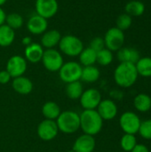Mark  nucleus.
Returning a JSON list of instances; mask_svg holds the SVG:
<instances>
[{
    "label": "nucleus",
    "instance_id": "nucleus-1",
    "mask_svg": "<svg viewBox=\"0 0 151 152\" xmlns=\"http://www.w3.org/2000/svg\"><path fill=\"white\" fill-rule=\"evenodd\" d=\"M139 77L135 64L131 62H120L114 70L115 83L122 88L132 87Z\"/></svg>",
    "mask_w": 151,
    "mask_h": 152
},
{
    "label": "nucleus",
    "instance_id": "nucleus-2",
    "mask_svg": "<svg viewBox=\"0 0 151 152\" xmlns=\"http://www.w3.org/2000/svg\"><path fill=\"white\" fill-rule=\"evenodd\" d=\"M103 127V119L96 110H84L80 114V129L89 135L98 134Z\"/></svg>",
    "mask_w": 151,
    "mask_h": 152
},
{
    "label": "nucleus",
    "instance_id": "nucleus-3",
    "mask_svg": "<svg viewBox=\"0 0 151 152\" xmlns=\"http://www.w3.org/2000/svg\"><path fill=\"white\" fill-rule=\"evenodd\" d=\"M55 121L59 132L65 134H75L80 129V115L74 110H65L61 112Z\"/></svg>",
    "mask_w": 151,
    "mask_h": 152
},
{
    "label": "nucleus",
    "instance_id": "nucleus-4",
    "mask_svg": "<svg viewBox=\"0 0 151 152\" xmlns=\"http://www.w3.org/2000/svg\"><path fill=\"white\" fill-rule=\"evenodd\" d=\"M58 46L60 52L68 57H77L85 48L82 40L74 35L61 37Z\"/></svg>",
    "mask_w": 151,
    "mask_h": 152
},
{
    "label": "nucleus",
    "instance_id": "nucleus-5",
    "mask_svg": "<svg viewBox=\"0 0 151 152\" xmlns=\"http://www.w3.org/2000/svg\"><path fill=\"white\" fill-rule=\"evenodd\" d=\"M83 67L77 61L64 62L60 69L59 76L62 82L69 84L75 81H79L81 78Z\"/></svg>",
    "mask_w": 151,
    "mask_h": 152
},
{
    "label": "nucleus",
    "instance_id": "nucleus-6",
    "mask_svg": "<svg viewBox=\"0 0 151 152\" xmlns=\"http://www.w3.org/2000/svg\"><path fill=\"white\" fill-rule=\"evenodd\" d=\"M141 123L140 117L133 111H125L119 117V126L124 134H138Z\"/></svg>",
    "mask_w": 151,
    "mask_h": 152
},
{
    "label": "nucleus",
    "instance_id": "nucleus-7",
    "mask_svg": "<svg viewBox=\"0 0 151 152\" xmlns=\"http://www.w3.org/2000/svg\"><path fill=\"white\" fill-rule=\"evenodd\" d=\"M44 67L51 72H57L60 70L64 63L63 56L60 51L55 48L45 49L41 60Z\"/></svg>",
    "mask_w": 151,
    "mask_h": 152
},
{
    "label": "nucleus",
    "instance_id": "nucleus-8",
    "mask_svg": "<svg viewBox=\"0 0 151 152\" xmlns=\"http://www.w3.org/2000/svg\"><path fill=\"white\" fill-rule=\"evenodd\" d=\"M103 39L105 48L110 50L111 52H117L124 46L125 37L124 31L120 30L117 27H113L107 30Z\"/></svg>",
    "mask_w": 151,
    "mask_h": 152
},
{
    "label": "nucleus",
    "instance_id": "nucleus-9",
    "mask_svg": "<svg viewBox=\"0 0 151 152\" xmlns=\"http://www.w3.org/2000/svg\"><path fill=\"white\" fill-rule=\"evenodd\" d=\"M38 137L44 142H50L56 138L59 134V129L55 120L44 119L42 120L36 128Z\"/></svg>",
    "mask_w": 151,
    "mask_h": 152
},
{
    "label": "nucleus",
    "instance_id": "nucleus-10",
    "mask_svg": "<svg viewBox=\"0 0 151 152\" xmlns=\"http://www.w3.org/2000/svg\"><path fill=\"white\" fill-rule=\"evenodd\" d=\"M28 68V61L20 55H13L7 61L5 70L12 78L23 76Z\"/></svg>",
    "mask_w": 151,
    "mask_h": 152
},
{
    "label": "nucleus",
    "instance_id": "nucleus-11",
    "mask_svg": "<svg viewBox=\"0 0 151 152\" xmlns=\"http://www.w3.org/2000/svg\"><path fill=\"white\" fill-rule=\"evenodd\" d=\"M101 100L102 97L101 92L95 88L86 89L79 98L80 104L84 110H96Z\"/></svg>",
    "mask_w": 151,
    "mask_h": 152
},
{
    "label": "nucleus",
    "instance_id": "nucleus-12",
    "mask_svg": "<svg viewBox=\"0 0 151 152\" xmlns=\"http://www.w3.org/2000/svg\"><path fill=\"white\" fill-rule=\"evenodd\" d=\"M36 13L48 20L56 15L59 10L57 0H36Z\"/></svg>",
    "mask_w": 151,
    "mask_h": 152
},
{
    "label": "nucleus",
    "instance_id": "nucleus-13",
    "mask_svg": "<svg viewBox=\"0 0 151 152\" xmlns=\"http://www.w3.org/2000/svg\"><path fill=\"white\" fill-rule=\"evenodd\" d=\"M97 112L101 116V118L106 121H109L114 119L118 113V108L117 103L111 99H104L101 100L100 104L96 109Z\"/></svg>",
    "mask_w": 151,
    "mask_h": 152
},
{
    "label": "nucleus",
    "instance_id": "nucleus-14",
    "mask_svg": "<svg viewBox=\"0 0 151 152\" xmlns=\"http://www.w3.org/2000/svg\"><path fill=\"white\" fill-rule=\"evenodd\" d=\"M28 31L32 35H42L48 28V21L42 16L35 13L32 14L27 20L26 24Z\"/></svg>",
    "mask_w": 151,
    "mask_h": 152
},
{
    "label": "nucleus",
    "instance_id": "nucleus-15",
    "mask_svg": "<svg viewBox=\"0 0 151 152\" xmlns=\"http://www.w3.org/2000/svg\"><path fill=\"white\" fill-rule=\"evenodd\" d=\"M96 147L94 136L83 134L74 142L72 150L75 152H93Z\"/></svg>",
    "mask_w": 151,
    "mask_h": 152
},
{
    "label": "nucleus",
    "instance_id": "nucleus-16",
    "mask_svg": "<svg viewBox=\"0 0 151 152\" xmlns=\"http://www.w3.org/2000/svg\"><path fill=\"white\" fill-rule=\"evenodd\" d=\"M44 47L38 43H31L29 45L25 47L24 58L28 62L37 63L41 61L44 54Z\"/></svg>",
    "mask_w": 151,
    "mask_h": 152
},
{
    "label": "nucleus",
    "instance_id": "nucleus-17",
    "mask_svg": "<svg viewBox=\"0 0 151 152\" xmlns=\"http://www.w3.org/2000/svg\"><path fill=\"white\" fill-rule=\"evenodd\" d=\"M12 87L14 92L21 95H27L30 94L33 90V83L32 81L24 76H20L18 77L12 78Z\"/></svg>",
    "mask_w": 151,
    "mask_h": 152
},
{
    "label": "nucleus",
    "instance_id": "nucleus-18",
    "mask_svg": "<svg viewBox=\"0 0 151 152\" xmlns=\"http://www.w3.org/2000/svg\"><path fill=\"white\" fill-rule=\"evenodd\" d=\"M41 40H40V45L45 48V49H52L55 48L61 38V33L56 30V29H51V30H46L44 34L41 35Z\"/></svg>",
    "mask_w": 151,
    "mask_h": 152
},
{
    "label": "nucleus",
    "instance_id": "nucleus-19",
    "mask_svg": "<svg viewBox=\"0 0 151 152\" xmlns=\"http://www.w3.org/2000/svg\"><path fill=\"white\" fill-rule=\"evenodd\" d=\"M117 58L119 62H131L135 64L141 58V54L135 48L123 46L117 52Z\"/></svg>",
    "mask_w": 151,
    "mask_h": 152
},
{
    "label": "nucleus",
    "instance_id": "nucleus-20",
    "mask_svg": "<svg viewBox=\"0 0 151 152\" xmlns=\"http://www.w3.org/2000/svg\"><path fill=\"white\" fill-rule=\"evenodd\" d=\"M134 109L141 113H146L151 110V97L145 93L138 94L133 99Z\"/></svg>",
    "mask_w": 151,
    "mask_h": 152
},
{
    "label": "nucleus",
    "instance_id": "nucleus-21",
    "mask_svg": "<svg viewBox=\"0 0 151 152\" xmlns=\"http://www.w3.org/2000/svg\"><path fill=\"white\" fill-rule=\"evenodd\" d=\"M100 77H101V71L97 67H95L94 65L86 66V67H83L82 69L80 80L88 84H93L97 82Z\"/></svg>",
    "mask_w": 151,
    "mask_h": 152
},
{
    "label": "nucleus",
    "instance_id": "nucleus-22",
    "mask_svg": "<svg viewBox=\"0 0 151 152\" xmlns=\"http://www.w3.org/2000/svg\"><path fill=\"white\" fill-rule=\"evenodd\" d=\"M41 110L44 118L50 119V120H56L61 112L60 106L55 102H52V101L46 102L42 106Z\"/></svg>",
    "mask_w": 151,
    "mask_h": 152
},
{
    "label": "nucleus",
    "instance_id": "nucleus-23",
    "mask_svg": "<svg viewBox=\"0 0 151 152\" xmlns=\"http://www.w3.org/2000/svg\"><path fill=\"white\" fill-rule=\"evenodd\" d=\"M15 39V30L11 28L5 23L0 26V46H10Z\"/></svg>",
    "mask_w": 151,
    "mask_h": 152
},
{
    "label": "nucleus",
    "instance_id": "nucleus-24",
    "mask_svg": "<svg viewBox=\"0 0 151 152\" xmlns=\"http://www.w3.org/2000/svg\"><path fill=\"white\" fill-rule=\"evenodd\" d=\"M79 57V63L82 67L86 66H92L96 63V58H97V52L93 50L91 47H86L82 50Z\"/></svg>",
    "mask_w": 151,
    "mask_h": 152
},
{
    "label": "nucleus",
    "instance_id": "nucleus-25",
    "mask_svg": "<svg viewBox=\"0 0 151 152\" xmlns=\"http://www.w3.org/2000/svg\"><path fill=\"white\" fill-rule=\"evenodd\" d=\"M146 7L145 4L138 0H133L128 2L125 6V13L129 14L132 17H139L142 16L145 12Z\"/></svg>",
    "mask_w": 151,
    "mask_h": 152
},
{
    "label": "nucleus",
    "instance_id": "nucleus-26",
    "mask_svg": "<svg viewBox=\"0 0 151 152\" xmlns=\"http://www.w3.org/2000/svg\"><path fill=\"white\" fill-rule=\"evenodd\" d=\"M138 75L142 77H151V57H141L135 63Z\"/></svg>",
    "mask_w": 151,
    "mask_h": 152
},
{
    "label": "nucleus",
    "instance_id": "nucleus-27",
    "mask_svg": "<svg viewBox=\"0 0 151 152\" xmlns=\"http://www.w3.org/2000/svg\"><path fill=\"white\" fill-rule=\"evenodd\" d=\"M65 92H66L68 98H69L71 100H79V98L81 97V95L84 92L83 85L80 81H75V82L69 83V84H67Z\"/></svg>",
    "mask_w": 151,
    "mask_h": 152
},
{
    "label": "nucleus",
    "instance_id": "nucleus-28",
    "mask_svg": "<svg viewBox=\"0 0 151 152\" xmlns=\"http://www.w3.org/2000/svg\"><path fill=\"white\" fill-rule=\"evenodd\" d=\"M137 139L135 134H124L120 139V147L125 152H131L133 149L137 145Z\"/></svg>",
    "mask_w": 151,
    "mask_h": 152
},
{
    "label": "nucleus",
    "instance_id": "nucleus-29",
    "mask_svg": "<svg viewBox=\"0 0 151 152\" xmlns=\"http://www.w3.org/2000/svg\"><path fill=\"white\" fill-rule=\"evenodd\" d=\"M23 17L17 12H11L6 14L5 18V24L9 26L13 30L20 29L23 25Z\"/></svg>",
    "mask_w": 151,
    "mask_h": 152
},
{
    "label": "nucleus",
    "instance_id": "nucleus-30",
    "mask_svg": "<svg viewBox=\"0 0 151 152\" xmlns=\"http://www.w3.org/2000/svg\"><path fill=\"white\" fill-rule=\"evenodd\" d=\"M114 55L113 52L107 48H103L102 50L97 52V58L96 62L101 66H109L113 61Z\"/></svg>",
    "mask_w": 151,
    "mask_h": 152
},
{
    "label": "nucleus",
    "instance_id": "nucleus-31",
    "mask_svg": "<svg viewBox=\"0 0 151 152\" xmlns=\"http://www.w3.org/2000/svg\"><path fill=\"white\" fill-rule=\"evenodd\" d=\"M132 24H133V17L125 12L120 14L116 21V25H117L116 27L122 31L127 30L129 28H131Z\"/></svg>",
    "mask_w": 151,
    "mask_h": 152
},
{
    "label": "nucleus",
    "instance_id": "nucleus-32",
    "mask_svg": "<svg viewBox=\"0 0 151 152\" xmlns=\"http://www.w3.org/2000/svg\"><path fill=\"white\" fill-rule=\"evenodd\" d=\"M138 134L144 140L151 141V118L142 121Z\"/></svg>",
    "mask_w": 151,
    "mask_h": 152
},
{
    "label": "nucleus",
    "instance_id": "nucleus-33",
    "mask_svg": "<svg viewBox=\"0 0 151 152\" xmlns=\"http://www.w3.org/2000/svg\"><path fill=\"white\" fill-rule=\"evenodd\" d=\"M89 47H91L95 52H99V51L102 50L103 48H105V43H104L103 37H94L93 39H92L90 42Z\"/></svg>",
    "mask_w": 151,
    "mask_h": 152
},
{
    "label": "nucleus",
    "instance_id": "nucleus-34",
    "mask_svg": "<svg viewBox=\"0 0 151 152\" xmlns=\"http://www.w3.org/2000/svg\"><path fill=\"white\" fill-rule=\"evenodd\" d=\"M12 78V77H11V75L5 69L0 71V84L1 85H6V84H8L11 81Z\"/></svg>",
    "mask_w": 151,
    "mask_h": 152
},
{
    "label": "nucleus",
    "instance_id": "nucleus-35",
    "mask_svg": "<svg viewBox=\"0 0 151 152\" xmlns=\"http://www.w3.org/2000/svg\"><path fill=\"white\" fill-rule=\"evenodd\" d=\"M131 152H150V149L142 143H137V145L133 149Z\"/></svg>",
    "mask_w": 151,
    "mask_h": 152
},
{
    "label": "nucleus",
    "instance_id": "nucleus-36",
    "mask_svg": "<svg viewBox=\"0 0 151 152\" xmlns=\"http://www.w3.org/2000/svg\"><path fill=\"white\" fill-rule=\"evenodd\" d=\"M5 18H6V13L4 10L0 6V26L5 23Z\"/></svg>",
    "mask_w": 151,
    "mask_h": 152
},
{
    "label": "nucleus",
    "instance_id": "nucleus-37",
    "mask_svg": "<svg viewBox=\"0 0 151 152\" xmlns=\"http://www.w3.org/2000/svg\"><path fill=\"white\" fill-rule=\"evenodd\" d=\"M21 43H22V45H25V47H26V46L29 45H30L31 43H33V42H32V38H31L29 36H26V37H24L22 38Z\"/></svg>",
    "mask_w": 151,
    "mask_h": 152
},
{
    "label": "nucleus",
    "instance_id": "nucleus-38",
    "mask_svg": "<svg viewBox=\"0 0 151 152\" xmlns=\"http://www.w3.org/2000/svg\"><path fill=\"white\" fill-rule=\"evenodd\" d=\"M6 1H7V0H0V6L4 5V4L6 3Z\"/></svg>",
    "mask_w": 151,
    "mask_h": 152
},
{
    "label": "nucleus",
    "instance_id": "nucleus-39",
    "mask_svg": "<svg viewBox=\"0 0 151 152\" xmlns=\"http://www.w3.org/2000/svg\"><path fill=\"white\" fill-rule=\"evenodd\" d=\"M67 152H75L73 150H70V151H67Z\"/></svg>",
    "mask_w": 151,
    "mask_h": 152
}]
</instances>
